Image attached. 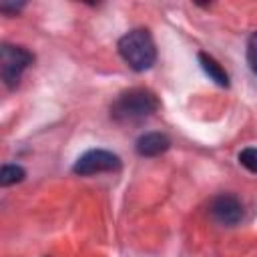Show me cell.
Instances as JSON below:
<instances>
[{
  "label": "cell",
  "mask_w": 257,
  "mask_h": 257,
  "mask_svg": "<svg viewBox=\"0 0 257 257\" xmlns=\"http://www.w3.org/2000/svg\"><path fill=\"white\" fill-rule=\"evenodd\" d=\"M247 62H249V68L257 74V32H253L247 42Z\"/></svg>",
  "instance_id": "10"
},
{
  "label": "cell",
  "mask_w": 257,
  "mask_h": 257,
  "mask_svg": "<svg viewBox=\"0 0 257 257\" xmlns=\"http://www.w3.org/2000/svg\"><path fill=\"white\" fill-rule=\"evenodd\" d=\"M211 215L217 223L225 227H233L243 219V205L233 195H219L211 203Z\"/></svg>",
  "instance_id": "5"
},
{
  "label": "cell",
  "mask_w": 257,
  "mask_h": 257,
  "mask_svg": "<svg viewBox=\"0 0 257 257\" xmlns=\"http://www.w3.org/2000/svg\"><path fill=\"white\" fill-rule=\"evenodd\" d=\"M34 56L24 46L4 42L0 46V66H2V80L8 88H16L20 82L22 72L32 64Z\"/></svg>",
  "instance_id": "3"
},
{
  "label": "cell",
  "mask_w": 257,
  "mask_h": 257,
  "mask_svg": "<svg viewBox=\"0 0 257 257\" xmlns=\"http://www.w3.org/2000/svg\"><path fill=\"white\" fill-rule=\"evenodd\" d=\"M118 54L135 72L149 70L157 60V48L151 32L147 28H135L120 36Z\"/></svg>",
  "instance_id": "1"
},
{
  "label": "cell",
  "mask_w": 257,
  "mask_h": 257,
  "mask_svg": "<svg viewBox=\"0 0 257 257\" xmlns=\"http://www.w3.org/2000/svg\"><path fill=\"white\" fill-rule=\"evenodd\" d=\"M24 8V2H20V4H10V2H2L0 4V10L4 12V14H16L18 10H22Z\"/></svg>",
  "instance_id": "11"
},
{
  "label": "cell",
  "mask_w": 257,
  "mask_h": 257,
  "mask_svg": "<svg viewBox=\"0 0 257 257\" xmlns=\"http://www.w3.org/2000/svg\"><path fill=\"white\" fill-rule=\"evenodd\" d=\"M120 157L104 151V149H92L80 155L72 167L76 175H96V173H112L120 169Z\"/></svg>",
  "instance_id": "4"
},
{
  "label": "cell",
  "mask_w": 257,
  "mask_h": 257,
  "mask_svg": "<svg viewBox=\"0 0 257 257\" xmlns=\"http://www.w3.org/2000/svg\"><path fill=\"white\" fill-rule=\"evenodd\" d=\"M24 177H26V171L20 165H2V169H0V185L2 187L20 183Z\"/></svg>",
  "instance_id": "8"
},
{
  "label": "cell",
  "mask_w": 257,
  "mask_h": 257,
  "mask_svg": "<svg viewBox=\"0 0 257 257\" xmlns=\"http://www.w3.org/2000/svg\"><path fill=\"white\" fill-rule=\"evenodd\" d=\"M159 108V98L149 88H131L110 106V116L118 122H139Z\"/></svg>",
  "instance_id": "2"
},
{
  "label": "cell",
  "mask_w": 257,
  "mask_h": 257,
  "mask_svg": "<svg viewBox=\"0 0 257 257\" xmlns=\"http://www.w3.org/2000/svg\"><path fill=\"white\" fill-rule=\"evenodd\" d=\"M169 147H171V139L165 133H145L135 143V151L141 157H157V155H163Z\"/></svg>",
  "instance_id": "6"
},
{
  "label": "cell",
  "mask_w": 257,
  "mask_h": 257,
  "mask_svg": "<svg viewBox=\"0 0 257 257\" xmlns=\"http://www.w3.org/2000/svg\"><path fill=\"white\" fill-rule=\"evenodd\" d=\"M239 163L249 171V173H257V149L255 147H247L239 153Z\"/></svg>",
  "instance_id": "9"
},
{
  "label": "cell",
  "mask_w": 257,
  "mask_h": 257,
  "mask_svg": "<svg viewBox=\"0 0 257 257\" xmlns=\"http://www.w3.org/2000/svg\"><path fill=\"white\" fill-rule=\"evenodd\" d=\"M199 64H201V68L205 70V74L215 82V84H219V86H229V74L225 72V68L211 56V54H207V52H199Z\"/></svg>",
  "instance_id": "7"
}]
</instances>
